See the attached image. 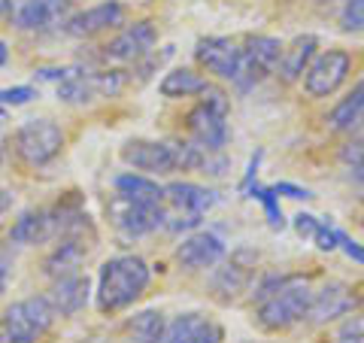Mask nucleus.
<instances>
[{"instance_id": "14", "label": "nucleus", "mask_w": 364, "mask_h": 343, "mask_svg": "<svg viewBox=\"0 0 364 343\" xmlns=\"http://www.w3.org/2000/svg\"><path fill=\"white\" fill-rule=\"evenodd\" d=\"M70 19V0H21L16 9V28L49 31Z\"/></svg>"}, {"instance_id": "9", "label": "nucleus", "mask_w": 364, "mask_h": 343, "mask_svg": "<svg viewBox=\"0 0 364 343\" xmlns=\"http://www.w3.org/2000/svg\"><path fill=\"white\" fill-rule=\"evenodd\" d=\"M122 162L134 170L164 176L176 170V149L173 143H161V140H131L122 146Z\"/></svg>"}, {"instance_id": "24", "label": "nucleus", "mask_w": 364, "mask_h": 343, "mask_svg": "<svg viewBox=\"0 0 364 343\" xmlns=\"http://www.w3.org/2000/svg\"><path fill=\"white\" fill-rule=\"evenodd\" d=\"M116 191L128 201H140V204H155L161 207L164 204V189L158 186L155 179L140 176V174H122L116 176Z\"/></svg>"}, {"instance_id": "11", "label": "nucleus", "mask_w": 364, "mask_h": 343, "mask_svg": "<svg viewBox=\"0 0 364 343\" xmlns=\"http://www.w3.org/2000/svg\"><path fill=\"white\" fill-rule=\"evenodd\" d=\"M4 319L13 328H18L21 334L40 340L46 331L55 325V310H52V304L46 301V295H43V298H25V301L9 304L4 310Z\"/></svg>"}, {"instance_id": "6", "label": "nucleus", "mask_w": 364, "mask_h": 343, "mask_svg": "<svg viewBox=\"0 0 364 343\" xmlns=\"http://www.w3.org/2000/svg\"><path fill=\"white\" fill-rule=\"evenodd\" d=\"M282 55V43L273 37H249L246 49H240V70H237L234 83L240 88H252L261 79L277 73Z\"/></svg>"}, {"instance_id": "36", "label": "nucleus", "mask_w": 364, "mask_h": 343, "mask_svg": "<svg viewBox=\"0 0 364 343\" xmlns=\"http://www.w3.org/2000/svg\"><path fill=\"white\" fill-rule=\"evenodd\" d=\"M340 155H343V162H349L352 167L364 164V140H361V143H349V146H346V149L340 152Z\"/></svg>"}, {"instance_id": "4", "label": "nucleus", "mask_w": 364, "mask_h": 343, "mask_svg": "<svg viewBox=\"0 0 364 343\" xmlns=\"http://www.w3.org/2000/svg\"><path fill=\"white\" fill-rule=\"evenodd\" d=\"M124 83L128 79L122 70H79V67H70L58 79V97L64 104H88L95 97H116Z\"/></svg>"}, {"instance_id": "44", "label": "nucleus", "mask_w": 364, "mask_h": 343, "mask_svg": "<svg viewBox=\"0 0 364 343\" xmlns=\"http://www.w3.org/2000/svg\"><path fill=\"white\" fill-rule=\"evenodd\" d=\"M4 116H6V110H4V107H0V122H4Z\"/></svg>"}, {"instance_id": "45", "label": "nucleus", "mask_w": 364, "mask_h": 343, "mask_svg": "<svg viewBox=\"0 0 364 343\" xmlns=\"http://www.w3.org/2000/svg\"><path fill=\"white\" fill-rule=\"evenodd\" d=\"M361 222H364V216H361Z\"/></svg>"}, {"instance_id": "20", "label": "nucleus", "mask_w": 364, "mask_h": 343, "mask_svg": "<svg viewBox=\"0 0 364 343\" xmlns=\"http://www.w3.org/2000/svg\"><path fill=\"white\" fill-rule=\"evenodd\" d=\"M55 216L52 210H28L21 213L16 225L9 228V240L18 246H37V243H46L49 237H55Z\"/></svg>"}, {"instance_id": "8", "label": "nucleus", "mask_w": 364, "mask_h": 343, "mask_svg": "<svg viewBox=\"0 0 364 343\" xmlns=\"http://www.w3.org/2000/svg\"><path fill=\"white\" fill-rule=\"evenodd\" d=\"M109 216L116 222L119 231H124L128 237H143V234H152L155 228L164 225V210L155 207V204H140V201H128L116 194L109 201Z\"/></svg>"}, {"instance_id": "15", "label": "nucleus", "mask_w": 364, "mask_h": 343, "mask_svg": "<svg viewBox=\"0 0 364 343\" xmlns=\"http://www.w3.org/2000/svg\"><path fill=\"white\" fill-rule=\"evenodd\" d=\"M124 19V6L119 4V0H104V4L91 6V9H82V13H76L64 21V31L70 33V37H95V33L107 31L112 25H119V21Z\"/></svg>"}, {"instance_id": "7", "label": "nucleus", "mask_w": 364, "mask_h": 343, "mask_svg": "<svg viewBox=\"0 0 364 343\" xmlns=\"http://www.w3.org/2000/svg\"><path fill=\"white\" fill-rule=\"evenodd\" d=\"M349 67H352V58L346 52L340 49H328L322 52L318 58L310 61V67H306V76H304V88L310 97H328L334 95V91L346 83L349 76Z\"/></svg>"}, {"instance_id": "13", "label": "nucleus", "mask_w": 364, "mask_h": 343, "mask_svg": "<svg viewBox=\"0 0 364 343\" xmlns=\"http://www.w3.org/2000/svg\"><path fill=\"white\" fill-rule=\"evenodd\" d=\"M195 58L200 67H207L210 73L222 76V79H237V70H240V49H237L234 40L225 37H207L198 43Z\"/></svg>"}, {"instance_id": "32", "label": "nucleus", "mask_w": 364, "mask_h": 343, "mask_svg": "<svg viewBox=\"0 0 364 343\" xmlns=\"http://www.w3.org/2000/svg\"><path fill=\"white\" fill-rule=\"evenodd\" d=\"M337 237H340V228H331L328 222H318V228H316V234H313V240H316V246L318 249H337Z\"/></svg>"}, {"instance_id": "31", "label": "nucleus", "mask_w": 364, "mask_h": 343, "mask_svg": "<svg viewBox=\"0 0 364 343\" xmlns=\"http://www.w3.org/2000/svg\"><path fill=\"white\" fill-rule=\"evenodd\" d=\"M343 31H361L364 28V0H346L343 13H340Z\"/></svg>"}, {"instance_id": "23", "label": "nucleus", "mask_w": 364, "mask_h": 343, "mask_svg": "<svg viewBox=\"0 0 364 343\" xmlns=\"http://www.w3.org/2000/svg\"><path fill=\"white\" fill-rule=\"evenodd\" d=\"M316 46H318V40L313 37V33H304V37L294 40L289 49H282L277 70L282 73V79H286V83H294V79H298V76L306 70V67H310L313 55H316Z\"/></svg>"}, {"instance_id": "38", "label": "nucleus", "mask_w": 364, "mask_h": 343, "mask_svg": "<svg viewBox=\"0 0 364 343\" xmlns=\"http://www.w3.org/2000/svg\"><path fill=\"white\" fill-rule=\"evenodd\" d=\"M13 201H16V194H13V191L0 189V216H4L6 210H13Z\"/></svg>"}, {"instance_id": "5", "label": "nucleus", "mask_w": 364, "mask_h": 343, "mask_svg": "<svg viewBox=\"0 0 364 343\" xmlns=\"http://www.w3.org/2000/svg\"><path fill=\"white\" fill-rule=\"evenodd\" d=\"M200 95L203 100L188 112V131L195 137V143L207 146V149H222L228 143V125H225L228 95L213 85H207Z\"/></svg>"}, {"instance_id": "1", "label": "nucleus", "mask_w": 364, "mask_h": 343, "mask_svg": "<svg viewBox=\"0 0 364 343\" xmlns=\"http://www.w3.org/2000/svg\"><path fill=\"white\" fill-rule=\"evenodd\" d=\"M152 270L140 255H116L104 261L97 277V310L119 313L131 307L140 295L149 289Z\"/></svg>"}, {"instance_id": "34", "label": "nucleus", "mask_w": 364, "mask_h": 343, "mask_svg": "<svg viewBox=\"0 0 364 343\" xmlns=\"http://www.w3.org/2000/svg\"><path fill=\"white\" fill-rule=\"evenodd\" d=\"M0 343H37V340L28 337V334H21V331L9 325L6 319H0Z\"/></svg>"}, {"instance_id": "39", "label": "nucleus", "mask_w": 364, "mask_h": 343, "mask_svg": "<svg viewBox=\"0 0 364 343\" xmlns=\"http://www.w3.org/2000/svg\"><path fill=\"white\" fill-rule=\"evenodd\" d=\"M258 162H261V152L252 155V164H249V174H246V179H243V189L252 186V179H255V174H258Z\"/></svg>"}, {"instance_id": "19", "label": "nucleus", "mask_w": 364, "mask_h": 343, "mask_svg": "<svg viewBox=\"0 0 364 343\" xmlns=\"http://www.w3.org/2000/svg\"><path fill=\"white\" fill-rule=\"evenodd\" d=\"M176 258H179V265H186V268H213L225 258V243L210 231L191 234L179 243Z\"/></svg>"}, {"instance_id": "21", "label": "nucleus", "mask_w": 364, "mask_h": 343, "mask_svg": "<svg viewBox=\"0 0 364 343\" xmlns=\"http://www.w3.org/2000/svg\"><path fill=\"white\" fill-rule=\"evenodd\" d=\"M85 243L79 237H64V243H58L52 249V255L46 258V277L52 280H61V277H70V273H79V268H82L85 261Z\"/></svg>"}, {"instance_id": "26", "label": "nucleus", "mask_w": 364, "mask_h": 343, "mask_svg": "<svg viewBox=\"0 0 364 343\" xmlns=\"http://www.w3.org/2000/svg\"><path fill=\"white\" fill-rule=\"evenodd\" d=\"M158 88H161L164 97H188V95H200L207 88V79H200L188 67H179V70H170Z\"/></svg>"}, {"instance_id": "2", "label": "nucleus", "mask_w": 364, "mask_h": 343, "mask_svg": "<svg viewBox=\"0 0 364 343\" xmlns=\"http://www.w3.org/2000/svg\"><path fill=\"white\" fill-rule=\"evenodd\" d=\"M255 298H258V322L267 331H282L306 319L313 292L304 277H270L255 292Z\"/></svg>"}, {"instance_id": "22", "label": "nucleus", "mask_w": 364, "mask_h": 343, "mask_svg": "<svg viewBox=\"0 0 364 343\" xmlns=\"http://www.w3.org/2000/svg\"><path fill=\"white\" fill-rule=\"evenodd\" d=\"M331 125L334 131L358 137L364 134V83H358L349 91V97H343L331 112Z\"/></svg>"}, {"instance_id": "40", "label": "nucleus", "mask_w": 364, "mask_h": 343, "mask_svg": "<svg viewBox=\"0 0 364 343\" xmlns=\"http://www.w3.org/2000/svg\"><path fill=\"white\" fill-rule=\"evenodd\" d=\"M6 280H9V268H6V261L0 258V295L6 292Z\"/></svg>"}, {"instance_id": "10", "label": "nucleus", "mask_w": 364, "mask_h": 343, "mask_svg": "<svg viewBox=\"0 0 364 343\" xmlns=\"http://www.w3.org/2000/svg\"><path fill=\"white\" fill-rule=\"evenodd\" d=\"M155 40H158V31L152 21H134L131 28H124L116 40H109L104 46V58L119 64L140 61L155 49Z\"/></svg>"}, {"instance_id": "12", "label": "nucleus", "mask_w": 364, "mask_h": 343, "mask_svg": "<svg viewBox=\"0 0 364 343\" xmlns=\"http://www.w3.org/2000/svg\"><path fill=\"white\" fill-rule=\"evenodd\" d=\"M358 307V298H355V292L349 289V285L343 283H328L322 285L313 298H310V310H306V319L316 325H322V322H331V319L337 316H346L352 313Z\"/></svg>"}, {"instance_id": "35", "label": "nucleus", "mask_w": 364, "mask_h": 343, "mask_svg": "<svg viewBox=\"0 0 364 343\" xmlns=\"http://www.w3.org/2000/svg\"><path fill=\"white\" fill-rule=\"evenodd\" d=\"M294 228H298L301 237H313L316 228H318V219H316V216H310V213H298V216H294Z\"/></svg>"}, {"instance_id": "42", "label": "nucleus", "mask_w": 364, "mask_h": 343, "mask_svg": "<svg viewBox=\"0 0 364 343\" xmlns=\"http://www.w3.org/2000/svg\"><path fill=\"white\" fill-rule=\"evenodd\" d=\"M9 13V0H0V19H4Z\"/></svg>"}, {"instance_id": "33", "label": "nucleus", "mask_w": 364, "mask_h": 343, "mask_svg": "<svg viewBox=\"0 0 364 343\" xmlns=\"http://www.w3.org/2000/svg\"><path fill=\"white\" fill-rule=\"evenodd\" d=\"M337 246H343V253L352 258V261H358V265L364 268V246L361 243H355L352 237H346L343 231H340V237H337Z\"/></svg>"}, {"instance_id": "17", "label": "nucleus", "mask_w": 364, "mask_h": 343, "mask_svg": "<svg viewBox=\"0 0 364 343\" xmlns=\"http://www.w3.org/2000/svg\"><path fill=\"white\" fill-rule=\"evenodd\" d=\"M164 343H222V328L200 313H182L167 325Z\"/></svg>"}, {"instance_id": "3", "label": "nucleus", "mask_w": 364, "mask_h": 343, "mask_svg": "<svg viewBox=\"0 0 364 343\" xmlns=\"http://www.w3.org/2000/svg\"><path fill=\"white\" fill-rule=\"evenodd\" d=\"M16 155L28 167H46L64 149V131L52 119H28L13 137Z\"/></svg>"}, {"instance_id": "37", "label": "nucleus", "mask_w": 364, "mask_h": 343, "mask_svg": "<svg viewBox=\"0 0 364 343\" xmlns=\"http://www.w3.org/2000/svg\"><path fill=\"white\" fill-rule=\"evenodd\" d=\"M273 191L277 194H289V198H294V201H301V198H313L306 189H298V186H291V182H277L273 186Z\"/></svg>"}, {"instance_id": "43", "label": "nucleus", "mask_w": 364, "mask_h": 343, "mask_svg": "<svg viewBox=\"0 0 364 343\" xmlns=\"http://www.w3.org/2000/svg\"><path fill=\"white\" fill-rule=\"evenodd\" d=\"M4 158H6V149H4V140H0V164H4Z\"/></svg>"}, {"instance_id": "25", "label": "nucleus", "mask_w": 364, "mask_h": 343, "mask_svg": "<svg viewBox=\"0 0 364 343\" xmlns=\"http://www.w3.org/2000/svg\"><path fill=\"white\" fill-rule=\"evenodd\" d=\"M128 334H131V343H164V334H167L164 313L158 310L136 313L134 319H128Z\"/></svg>"}, {"instance_id": "29", "label": "nucleus", "mask_w": 364, "mask_h": 343, "mask_svg": "<svg viewBox=\"0 0 364 343\" xmlns=\"http://www.w3.org/2000/svg\"><path fill=\"white\" fill-rule=\"evenodd\" d=\"M334 343H364V316H349L334 331Z\"/></svg>"}, {"instance_id": "27", "label": "nucleus", "mask_w": 364, "mask_h": 343, "mask_svg": "<svg viewBox=\"0 0 364 343\" xmlns=\"http://www.w3.org/2000/svg\"><path fill=\"white\" fill-rule=\"evenodd\" d=\"M249 283V270L243 265H237V261H231V265H225L219 273H215V292H222V298H234L237 292H243Z\"/></svg>"}, {"instance_id": "18", "label": "nucleus", "mask_w": 364, "mask_h": 343, "mask_svg": "<svg viewBox=\"0 0 364 343\" xmlns=\"http://www.w3.org/2000/svg\"><path fill=\"white\" fill-rule=\"evenodd\" d=\"M164 201L173 204V210L179 216H203L207 210L215 207L219 194L213 189L198 186V182H170L164 189Z\"/></svg>"}, {"instance_id": "28", "label": "nucleus", "mask_w": 364, "mask_h": 343, "mask_svg": "<svg viewBox=\"0 0 364 343\" xmlns=\"http://www.w3.org/2000/svg\"><path fill=\"white\" fill-rule=\"evenodd\" d=\"M249 198H255L264 204V213H267V222L273 231H282L286 228V219H282V210H279V194L273 189H264V186H249Z\"/></svg>"}, {"instance_id": "30", "label": "nucleus", "mask_w": 364, "mask_h": 343, "mask_svg": "<svg viewBox=\"0 0 364 343\" xmlns=\"http://www.w3.org/2000/svg\"><path fill=\"white\" fill-rule=\"evenodd\" d=\"M33 97H37V88H31V85L0 88V107H25Z\"/></svg>"}, {"instance_id": "16", "label": "nucleus", "mask_w": 364, "mask_h": 343, "mask_svg": "<svg viewBox=\"0 0 364 343\" xmlns=\"http://www.w3.org/2000/svg\"><path fill=\"white\" fill-rule=\"evenodd\" d=\"M88 292H91L88 277L70 273V277H61L52 283V289L46 292V301L52 304L55 316H73L88 304Z\"/></svg>"}, {"instance_id": "41", "label": "nucleus", "mask_w": 364, "mask_h": 343, "mask_svg": "<svg viewBox=\"0 0 364 343\" xmlns=\"http://www.w3.org/2000/svg\"><path fill=\"white\" fill-rule=\"evenodd\" d=\"M6 61H9V49H6V43L0 40V67H4Z\"/></svg>"}]
</instances>
